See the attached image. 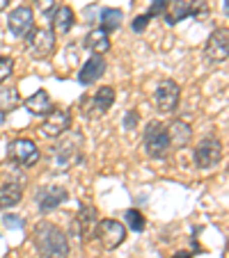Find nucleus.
Instances as JSON below:
<instances>
[{"mask_svg":"<svg viewBox=\"0 0 229 258\" xmlns=\"http://www.w3.org/2000/svg\"><path fill=\"white\" fill-rule=\"evenodd\" d=\"M222 142L215 137H206L195 146V165L200 169H213L222 160Z\"/></svg>","mask_w":229,"mask_h":258,"instance_id":"nucleus-6","label":"nucleus"},{"mask_svg":"<svg viewBox=\"0 0 229 258\" xmlns=\"http://www.w3.org/2000/svg\"><path fill=\"white\" fill-rule=\"evenodd\" d=\"M103 73H106V57L94 53L92 57H89L87 62L83 64V69H80L78 83L80 85H92V83H97V80L101 78Z\"/></svg>","mask_w":229,"mask_h":258,"instance_id":"nucleus-15","label":"nucleus"},{"mask_svg":"<svg viewBox=\"0 0 229 258\" xmlns=\"http://www.w3.org/2000/svg\"><path fill=\"white\" fill-rule=\"evenodd\" d=\"M97 226H99V210L94 206H83L76 217V229L83 242H87L89 238L97 235Z\"/></svg>","mask_w":229,"mask_h":258,"instance_id":"nucleus-14","label":"nucleus"},{"mask_svg":"<svg viewBox=\"0 0 229 258\" xmlns=\"http://www.w3.org/2000/svg\"><path fill=\"white\" fill-rule=\"evenodd\" d=\"M34 5H37V10H39V12L49 14V12L55 7V0H34Z\"/></svg>","mask_w":229,"mask_h":258,"instance_id":"nucleus-28","label":"nucleus"},{"mask_svg":"<svg viewBox=\"0 0 229 258\" xmlns=\"http://www.w3.org/2000/svg\"><path fill=\"white\" fill-rule=\"evenodd\" d=\"M10 160L16 167H32L39 162V149L32 140L28 137H19L10 144Z\"/></svg>","mask_w":229,"mask_h":258,"instance_id":"nucleus-7","label":"nucleus"},{"mask_svg":"<svg viewBox=\"0 0 229 258\" xmlns=\"http://www.w3.org/2000/svg\"><path fill=\"white\" fill-rule=\"evenodd\" d=\"M69 192L64 190L62 185H44L37 190V195H34V201H37V208L41 210V213H49V210L58 208L62 201H67Z\"/></svg>","mask_w":229,"mask_h":258,"instance_id":"nucleus-13","label":"nucleus"},{"mask_svg":"<svg viewBox=\"0 0 229 258\" xmlns=\"http://www.w3.org/2000/svg\"><path fill=\"white\" fill-rule=\"evenodd\" d=\"M204 53L211 62H224V59H227V55H229V32H227V28H220V30H213V32H211Z\"/></svg>","mask_w":229,"mask_h":258,"instance_id":"nucleus-12","label":"nucleus"},{"mask_svg":"<svg viewBox=\"0 0 229 258\" xmlns=\"http://www.w3.org/2000/svg\"><path fill=\"white\" fill-rule=\"evenodd\" d=\"M167 137H170V146L184 149V146H188L190 140H193V128H190V123L184 121V119H174V121L167 126Z\"/></svg>","mask_w":229,"mask_h":258,"instance_id":"nucleus-16","label":"nucleus"},{"mask_svg":"<svg viewBox=\"0 0 229 258\" xmlns=\"http://www.w3.org/2000/svg\"><path fill=\"white\" fill-rule=\"evenodd\" d=\"M21 103H23V98H21V94L16 92V87H5V85H0V117L14 112Z\"/></svg>","mask_w":229,"mask_h":258,"instance_id":"nucleus-20","label":"nucleus"},{"mask_svg":"<svg viewBox=\"0 0 229 258\" xmlns=\"http://www.w3.org/2000/svg\"><path fill=\"white\" fill-rule=\"evenodd\" d=\"M170 137H167V126L161 121H149L145 128V151L149 158H165L170 153Z\"/></svg>","mask_w":229,"mask_h":258,"instance_id":"nucleus-3","label":"nucleus"},{"mask_svg":"<svg viewBox=\"0 0 229 258\" xmlns=\"http://www.w3.org/2000/svg\"><path fill=\"white\" fill-rule=\"evenodd\" d=\"M25 50L34 59H46L55 50V32L46 28H32L25 34Z\"/></svg>","mask_w":229,"mask_h":258,"instance_id":"nucleus-4","label":"nucleus"},{"mask_svg":"<svg viewBox=\"0 0 229 258\" xmlns=\"http://www.w3.org/2000/svg\"><path fill=\"white\" fill-rule=\"evenodd\" d=\"M7 5H10V0H0V12L7 10Z\"/></svg>","mask_w":229,"mask_h":258,"instance_id":"nucleus-30","label":"nucleus"},{"mask_svg":"<svg viewBox=\"0 0 229 258\" xmlns=\"http://www.w3.org/2000/svg\"><path fill=\"white\" fill-rule=\"evenodd\" d=\"M135 123H138V112H135V110H131V112L124 117V126H126V128H135Z\"/></svg>","mask_w":229,"mask_h":258,"instance_id":"nucleus-29","label":"nucleus"},{"mask_svg":"<svg viewBox=\"0 0 229 258\" xmlns=\"http://www.w3.org/2000/svg\"><path fill=\"white\" fill-rule=\"evenodd\" d=\"M34 247L41 258H67L69 242L62 229H58L51 222H39L34 229Z\"/></svg>","mask_w":229,"mask_h":258,"instance_id":"nucleus-1","label":"nucleus"},{"mask_svg":"<svg viewBox=\"0 0 229 258\" xmlns=\"http://www.w3.org/2000/svg\"><path fill=\"white\" fill-rule=\"evenodd\" d=\"M188 16V3L186 0H167L165 5V12H163V19L167 21L170 25L179 23L181 19Z\"/></svg>","mask_w":229,"mask_h":258,"instance_id":"nucleus-22","label":"nucleus"},{"mask_svg":"<svg viewBox=\"0 0 229 258\" xmlns=\"http://www.w3.org/2000/svg\"><path fill=\"white\" fill-rule=\"evenodd\" d=\"M69 126H71V114L67 110H55L53 107L41 121V135L53 140V137L64 135L69 131Z\"/></svg>","mask_w":229,"mask_h":258,"instance_id":"nucleus-10","label":"nucleus"},{"mask_svg":"<svg viewBox=\"0 0 229 258\" xmlns=\"http://www.w3.org/2000/svg\"><path fill=\"white\" fill-rule=\"evenodd\" d=\"M122 19H124V12L122 10H103L101 12V28L106 32H112V30H117L122 25Z\"/></svg>","mask_w":229,"mask_h":258,"instance_id":"nucleus-23","label":"nucleus"},{"mask_svg":"<svg viewBox=\"0 0 229 258\" xmlns=\"http://www.w3.org/2000/svg\"><path fill=\"white\" fill-rule=\"evenodd\" d=\"M149 19H151L149 14H142V16H138V19L131 23L133 32H138V34H140V32H145V30H147V25H149Z\"/></svg>","mask_w":229,"mask_h":258,"instance_id":"nucleus-27","label":"nucleus"},{"mask_svg":"<svg viewBox=\"0 0 229 258\" xmlns=\"http://www.w3.org/2000/svg\"><path fill=\"white\" fill-rule=\"evenodd\" d=\"M179 98H181V89L174 80H163L154 92V105L158 112L163 114H172L179 107Z\"/></svg>","mask_w":229,"mask_h":258,"instance_id":"nucleus-8","label":"nucleus"},{"mask_svg":"<svg viewBox=\"0 0 229 258\" xmlns=\"http://www.w3.org/2000/svg\"><path fill=\"white\" fill-rule=\"evenodd\" d=\"M23 199V187L19 180H7L0 185V208H14Z\"/></svg>","mask_w":229,"mask_h":258,"instance_id":"nucleus-18","label":"nucleus"},{"mask_svg":"<svg viewBox=\"0 0 229 258\" xmlns=\"http://www.w3.org/2000/svg\"><path fill=\"white\" fill-rule=\"evenodd\" d=\"M7 28H10V32L14 34V37H25V34L34 28L32 10H30V7H25V5L12 10L10 16H7Z\"/></svg>","mask_w":229,"mask_h":258,"instance_id":"nucleus-11","label":"nucleus"},{"mask_svg":"<svg viewBox=\"0 0 229 258\" xmlns=\"http://www.w3.org/2000/svg\"><path fill=\"white\" fill-rule=\"evenodd\" d=\"M108 34L110 32H106L103 28L92 30V32L85 37V46H87L92 53H97V55L108 53V50H110V37H108Z\"/></svg>","mask_w":229,"mask_h":258,"instance_id":"nucleus-21","label":"nucleus"},{"mask_svg":"<svg viewBox=\"0 0 229 258\" xmlns=\"http://www.w3.org/2000/svg\"><path fill=\"white\" fill-rule=\"evenodd\" d=\"M97 238L101 240V244L106 249H117L126 240V229L117 219H99Z\"/></svg>","mask_w":229,"mask_h":258,"instance_id":"nucleus-9","label":"nucleus"},{"mask_svg":"<svg viewBox=\"0 0 229 258\" xmlns=\"http://www.w3.org/2000/svg\"><path fill=\"white\" fill-rule=\"evenodd\" d=\"M202 14H206V5L202 0H193L188 5V16H195V19H202Z\"/></svg>","mask_w":229,"mask_h":258,"instance_id":"nucleus-26","label":"nucleus"},{"mask_svg":"<svg viewBox=\"0 0 229 258\" xmlns=\"http://www.w3.org/2000/svg\"><path fill=\"white\" fill-rule=\"evenodd\" d=\"M124 219L128 222V229L135 231V233H142V231H145V226H147V219L142 217L140 210H126Z\"/></svg>","mask_w":229,"mask_h":258,"instance_id":"nucleus-24","label":"nucleus"},{"mask_svg":"<svg viewBox=\"0 0 229 258\" xmlns=\"http://www.w3.org/2000/svg\"><path fill=\"white\" fill-rule=\"evenodd\" d=\"M23 103H25V110H28L30 114H34V117H46V114L53 110V101H51L46 89L34 92L32 96H28Z\"/></svg>","mask_w":229,"mask_h":258,"instance_id":"nucleus-17","label":"nucleus"},{"mask_svg":"<svg viewBox=\"0 0 229 258\" xmlns=\"http://www.w3.org/2000/svg\"><path fill=\"white\" fill-rule=\"evenodd\" d=\"M12 71H14V59L12 57H0V85L10 78Z\"/></svg>","mask_w":229,"mask_h":258,"instance_id":"nucleus-25","label":"nucleus"},{"mask_svg":"<svg viewBox=\"0 0 229 258\" xmlns=\"http://www.w3.org/2000/svg\"><path fill=\"white\" fill-rule=\"evenodd\" d=\"M51 23H53V32L58 34H67L69 30L73 28V23H76V14H73L71 7H58L53 14V19H51Z\"/></svg>","mask_w":229,"mask_h":258,"instance_id":"nucleus-19","label":"nucleus"},{"mask_svg":"<svg viewBox=\"0 0 229 258\" xmlns=\"http://www.w3.org/2000/svg\"><path fill=\"white\" fill-rule=\"evenodd\" d=\"M115 103V89L112 87H99L92 96H83L80 101V112L85 119H101Z\"/></svg>","mask_w":229,"mask_h":258,"instance_id":"nucleus-5","label":"nucleus"},{"mask_svg":"<svg viewBox=\"0 0 229 258\" xmlns=\"http://www.w3.org/2000/svg\"><path fill=\"white\" fill-rule=\"evenodd\" d=\"M83 135L78 131L67 133V135H60V142L51 149V160H53V167L58 171H67L71 169L73 165H78L83 160Z\"/></svg>","mask_w":229,"mask_h":258,"instance_id":"nucleus-2","label":"nucleus"}]
</instances>
